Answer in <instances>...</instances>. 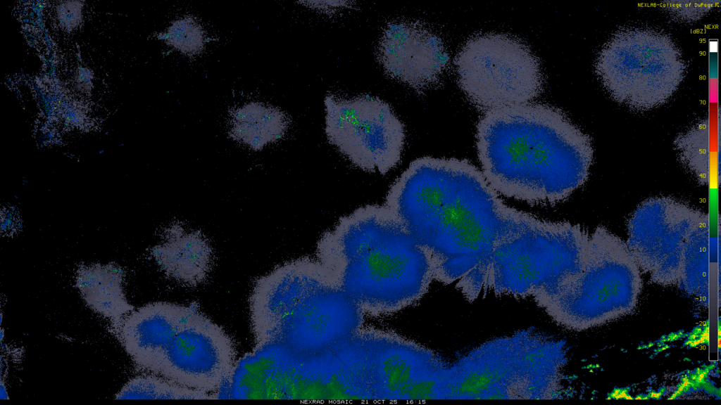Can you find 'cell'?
I'll return each instance as SVG.
<instances>
[{"mask_svg":"<svg viewBox=\"0 0 721 405\" xmlns=\"http://www.w3.org/2000/svg\"><path fill=\"white\" fill-rule=\"evenodd\" d=\"M426 254L433 279L473 302L551 221L507 205L466 159L425 156L393 182L384 203Z\"/></svg>","mask_w":721,"mask_h":405,"instance_id":"1","label":"cell"},{"mask_svg":"<svg viewBox=\"0 0 721 405\" xmlns=\"http://www.w3.org/2000/svg\"><path fill=\"white\" fill-rule=\"evenodd\" d=\"M482 172L500 195L530 205L567 200L587 181L591 139L559 108L527 103L488 110L476 127Z\"/></svg>","mask_w":721,"mask_h":405,"instance_id":"2","label":"cell"},{"mask_svg":"<svg viewBox=\"0 0 721 405\" xmlns=\"http://www.w3.org/2000/svg\"><path fill=\"white\" fill-rule=\"evenodd\" d=\"M315 252L364 314L406 309L434 280L424 250L384 205H366L340 217L321 236Z\"/></svg>","mask_w":721,"mask_h":405,"instance_id":"3","label":"cell"},{"mask_svg":"<svg viewBox=\"0 0 721 405\" xmlns=\"http://www.w3.org/2000/svg\"><path fill=\"white\" fill-rule=\"evenodd\" d=\"M250 305L257 343L298 357L333 348L363 323L360 307L317 259L308 257L258 279Z\"/></svg>","mask_w":721,"mask_h":405,"instance_id":"4","label":"cell"},{"mask_svg":"<svg viewBox=\"0 0 721 405\" xmlns=\"http://www.w3.org/2000/svg\"><path fill=\"white\" fill-rule=\"evenodd\" d=\"M561 342L522 330L475 348L449 366L440 399H549L558 394Z\"/></svg>","mask_w":721,"mask_h":405,"instance_id":"5","label":"cell"},{"mask_svg":"<svg viewBox=\"0 0 721 405\" xmlns=\"http://www.w3.org/2000/svg\"><path fill=\"white\" fill-rule=\"evenodd\" d=\"M685 63L667 34L642 28L615 32L599 51L595 72L617 102L649 110L667 102L685 75Z\"/></svg>","mask_w":721,"mask_h":405,"instance_id":"6","label":"cell"},{"mask_svg":"<svg viewBox=\"0 0 721 405\" xmlns=\"http://www.w3.org/2000/svg\"><path fill=\"white\" fill-rule=\"evenodd\" d=\"M458 85L479 110L530 103L542 92L540 63L520 39L501 33L468 39L454 59Z\"/></svg>","mask_w":721,"mask_h":405,"instance_id":"7","label":"cell"},{"mask_svg":"<svg viewBox=\"0 0 721 405\" xmlns=\"http://www.w3.org/2000/svg\"><path fill=\"white\" fill-rule=\"evenodd\" d=\"M356 340L368 399H440L449 366L441 356L388 331L361 328Z\"/></svg>","mask_w":721,"mask_h":405,"instance_id":"8","label":"cell"},{"mask_svg":"<svg viewBox=\"0 0 721 405\" xmlns=\"http://www.w3.org/2000/svg\"><path fill=\"white\" fill-rule=\"evenodd\" d=\"M324 104L327 139L353 165L382 175L396 167L405 127L387 102L370 95L348 98L327 94Z\"/></svg>","mask_w":721,"mask_h":405,"instance_id":"9","label":"cell"},{"mask_svg":"<svg viewBox=\"0 0 721 405\" xmlns=\"http://www.w3.org/2000/svg\"><path fill=\"white\" fill-rule=\"evenodd\" d=\"M706 215L670 197L648 198L628 219L626 245L639 266L653 280L677 281L685 240Z\"/></svg>","mask_w":721,"mask_h":405,"instance_id":"10","label":"cell"},{"mask_svg":"<svg viewBox=\"0 0 721 405\" xmlns=\"http://www.w3.org/2000/svg\"><path fill=\"white\" fill-rule=\"evenodd\" d=\"M235 356L229 335L191 307L166 349L156 375L211 394L233 373Z\"/></svg>","mask_w":721,"mask_h":405,"instance_id":"11","label":"cell"},{"mask_svg":"<svg viewBox=\"0 0 721 405\" xmlns=\"http://www.w3.org/2000/svg\"><path fill=\"white\" fill-rule=\"evenodd\" d=\"M376 58L386 75L416 91L436 85L449 60L437 34L420 23L401 20L384 27Z\"/></svg>","mask_w":721,"mask_h":405,"instance_id":"12","label":"cell"},{"mask_svg":"<svg viewBox=\"0 0 721 405\" xmlns=\"http://www.w3.org/2000/svg\"><path fill=\"white\" fill-rule=\"evenodd\" d=\"M192 306L167 302L132 310L113 326L119 341L135 365L157 374L169 345Z\"/></svg>","mask_w":721,"mask_h":405,"instance_id":"13","label":"cell"},{"mask_svg":"<svg viewBox=\"0 0 721 405\" xmlns=\"http://www.w3.org/2000/svg\"><path fill=\"white\" fill-rule=\"evenodd\" d=\"M163 238L151 254L165 274L189 286L203 282L212 266V251L206 237L175 222L164 231Z\"/></svg>","mask_w":721,"mask_h":405,"instance_id":"14","label":"cell"},{"mask_svg":"<svg viewBox=\"0 0 721 405\" xmlns=\"http://www.w3.org/2000/svg\"><path fill=\"white\" fill-rule=\"evenodd\" d=\"M123 275L114 265L92 264L79 269L76 276V286L86 304L113 326L134 310L123 290Z\"/></svg>","mask_w":721,"mask_h":405,"instance_id":"15","label":"cell"},{"mask_svg":"<svg viewBox=\"0 0 721 405\" xmlns=\"http://www.w3.org/2000/svg\"><path fill=\"white\" fill-rule=\"evenodd\" d=\"M289 124L288 117L279 108L251 102L230 113L229 135L257 151L282 139Z\"/></svg>","mask_w":721,"mask_h":405,"instance_id":"16","label":"cell"},{"mask_svg":"<svg viewBox=\"0 0 721 405\" xmlns=\"http://www.w3.org/2000/svg\"><path fill=\"white\" fill-rule=\"evenodd\" d=\"M710 137L708 122L703 121L682 132L674 141L680 162L701 185L709 182Z\"/></svg>","mask_w":721,"mask_h":405,"instance_id":"17","label":"cell"},{"mask_svg":"<svg viewBox=\"0 0 721 405\" xmlns=\"http://www.w3.org/2000/svg\"><path fill=\"white\" fill-rule=\"evenodd\" d=\"M210 393L177 384L163 376H137L116 394V399H215Z\"/></svg>","mask_w":721,"mask_h":405,"instance_id":"18","label":"cell"},{"mask_svg":"<svg viewBox=\"0 0 721 405\" xmlns=\"http://www.w3.org/2000/svg\"><path fill=\"white\" fill-rule=\"evenodd\" d=\"M709 220L707 214L687 236L683 250L680 279L703 283L708 276Z\"/></svg>","mask_w":721,"mask_h":405,"instance_id":"19","label":"cell"},{"mask_svg":"<svg viewBox=\"0 0 721 405\" xmlns=\"http://www.w3.org/2000/svg\"><path fill=\"white\" fill-rule=\"evenodd\" d=\"M167 44L187 56L199 54L205 47L206 34L201 25L191 16L173 21L166 31L158 35Z\"/></svg>","mask_w":721,"mask_h":405,"instance_id":"20","label":"cell"},{"mask_svg":"<svg viewBox=\"0 0 721 405\" xmlns=\"http://www.w3.org/2000/svg\"><path fill=\"white\" fill-rule=\"evenodd\" d=\"M715 1H667L661 4L665 12L678 22L691 23L700 20L718 4Z\"/></svg>","mask_w":721,"mask_h":405,"instance_id":"21","label":"cell"},{"mask_svg":"<svg viewBox=\"0 0 721 405\" xmlns=\"http://www.w3.org/2000/svg\"><path fill=\"white\" fill-rule=\"evenodd\" d=\"M1 231L6 234L15 232L20 227L18 215L13 208L2 210L1 215Z\"/></svg>","mask_w":721,"mask_h":405,"instance_id":"22","label":"cell"},{"mask_svg":"<svg viewBox=\"0 0 721 405\" xmlns=\"http://www.w3.org/2000/svg\"><path fill=\"white\" fill-rule=\"evenodd\" d=\"M58 13L60 22L65 25L66 27L72 28L79 22L80 11L78 7L73 5H65L61 7Z\"/></svg>","mask_w":721,"mask_h":405,"instance_id":"23","label":"cell"},{"mask_svg":"<svg viewBox=\"0 0 721 405\" xmlns=\"http://www.w3.org/2000/svg\"><path fill=\"white\" fill-rule=\"evenodd\" d=\"M9 399V397L8 396V393H7L6 387L4 385V382L1 380V399Z\"/></svg>","mask_w":721,"mask_h":405,"instance_id":"24","label":"cell"}]
</instances>
